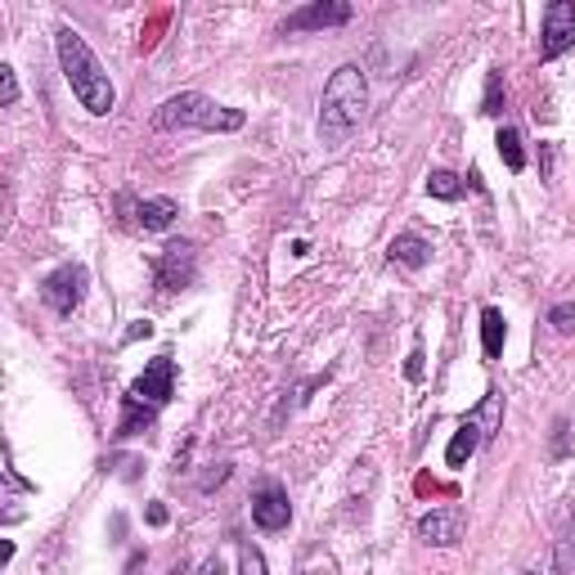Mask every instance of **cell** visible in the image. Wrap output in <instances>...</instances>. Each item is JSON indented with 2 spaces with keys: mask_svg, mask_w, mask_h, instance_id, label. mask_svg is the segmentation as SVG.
<instances>
[{
  "mask_svg": "<svg viewBox=\"0 0 575 575\" xmlns=\"http://www.w3.org/2000/svg\"><path fill=\"white\" fill-rule=\"evenodd\" d=\"M405 378H409V383H418V378H422V346H414V351H409V359H405Z\"/></svg>",
  "mask_w": 575,
  "mask_h": 575,
  "instance_id": "obj_21",
  "label": "cell"
},
{
  "mask_svg": "<svg viewBox=\"0 0 575 575\" xmlns=\"http://www.w3.org/2000/svg\"><path fill=\"white\" fill-rule=\"evenodd\" d=\"M369 113V82L359 63H342L333 77L324 82V100H320V139L328 149H342V144L359 130Z\"/></svg>",
  "mask_w": 575,
  "mask_h": 575,
  "instance_id": "obj_2",
  "label": "cell"
},
{
  "mask_svg": "<svg viewBox=\"0 0 575 575\" xmlns=\"http://www.w3.org/2000/svg\"><path fill=\"white\" fill-rule=\"evenodd\" d=\"M553 459H566V418L553 422Z\"/></svg>",
  "mask_w": 575,
  "mask_h": 575,
  "instance_id": "obj_22",
  "label": "cell"
},
{
  "mask_svg": "<svg viewBox=\"0 0 575 575\" xmlns=\"http://www.w3.org/2000/svg\"><path fill=\"white\" fill-rule=\"evenodd\" d=\"M149 522H154V526H163V522H167V509H163V503H154V509H149Z\"/></svg>",
  "mask_w": 575,
  "mask_h": 575,
  "instance_id": "obj_23",
  "label": "cell"
},
{
  "mask_svg": "<svg viewBox=\"0 0 575 575\" xmlns=\"http://www.w3.org/2000/svg\"><path fill=\"white\" fill-rule=\"evenodd\" d=\"M503 100H509V95H503V77H499V72H490V77H485L481 113H485V117H499V113H503Z\"/></svg>",
  "mask_w": 575,
  "mask_h": 575,
  "instance_id": "obj_18",
  "label": "cell"
},
{
  "mask_svg": "<svg viewBox=\"0 0 575 575\" xmlns=\"http://www.w3.org/2000/svg\"><path fill=\"white\" fill-rule=\"evenodd\" d=\"M0 104H6V108L19 104V72L10 63H0Z\"/></svg>",
  "mask_w": 575,
  "mask_h": 575,
  "instance_id": "obj_19",
  "label": "cell"
},
{
  "mask_svg": "<svg viewBox=\"0 0 575 575\" xmlns=\"http://www.w3.org/2000/svg\"><path fill=\"white\" fill-rule=\"evenodd\" d=\"M355 19V10L346 6V0H311V6H302L297 14L283 19V36L288 32H328V28H346Z\"/></svg>",
  "mask_w": 575,
  "mask_h": 575,
  "instance_id": "obj_7",
  "label": "cell"
},
{
  "mask_svg": "<svg viewBox=\"0 0 575 575\" xmlns=\"http://www.w3.org/2000/svg\"><path fill=\"white\" fill-rule=\"evenodd\" d=\"M243 113L239 108H226V104H216L198 91H180L171 100L158 104L154 113V126L158 130H211V135H230V130H243Z\"/></svg>",
  "mask_w": 575,
  "mask_h": 575,
  "instance_id": "obj_4",
  "label": "cell"
},
{
  "mask_svg": "<svg viewBox=\"0 0 575 575\" xmlns=\"http://www.w3.org/2000/svg\"><path fill=\"white\" fill-rule=\"evenodd\" d=\"M252 522L265 535L288 531V522H293V503H288V490L279 481H261L257 485V494H252Z\"/></svg>",
  "mask_w": 575,
  "mask_h": 575,
  "instance_id": "obj_9",
  "label": "cell"
},
{
  "mask_svg": "<svg viewBox=\"0 0 575 575\" xmlns=\"http://www.w3.org/2000/svg\"><path fill=\"white\" fill-rule=\"evenodd\" d=\"M503 337H509L503 311H499V306H485V311H481V355H485V359H499V355H503Z\"/></svg>",
  "mask_w": 575,
  "mask_h": 575,
  "instance_id": "obj_14",
  "label": "cell"
},
{
  "mask_svg": "<svg viewBox=\"0 0 575 575\" xmlns=\"http://www.w3.org/2000/svg\"><path fill=\"white\" fill-rule=\"evenodd\" d=\"M239 575H270L265 571V557L252 540H239Z\"/></svg>",
  "mask_w": 575,
  "mask_h": 575,
  "instance_id": "obj_17",
  "label": "cell"
},
{
  "mask_svg": "<svg viewBox=\"0 0 575 575\" xmlns=\"http://www.w3.org/2000/svg\"><path fill=\"white\" fill-rule=\"evenodd\" d=\"M494 144H499V158H503V167H509L513 176H518V171H526V149H522V135H518L513 126H499Z\"/></svg>",
  "mask_w": 575,
  "mask_h": 575,
  "instance_id": "obj_15",
  "label": "cell"
},
{
  "mask_svg": "<svg viewBox=\"0 0 575 575\" xmlns=\"http://www.w3.org/2000/svg\"><path fill=\"white\" fill-rule=\"evenodd\" d=\"M485 441V431L472 422V418H463L459 422V431H454V437H450V446H446V463L450 468H463L472 454H477V446Z\"/></svg>",
  "mask_w": 575,
  "mask_h": 575,
  "instance_id": "obj_13",
  "label": "cell"
},
{
  "mask_svg": "<svg viewBox=\"0 0 575 575\" xmlns=\"http://www.w3.org/2000/svg\"><path fill=\"white\" fill-rule=\"evenodd\" d=\"M86 283H91V274H86V265L82 261H63L59 270H50L45 279H41V302L54 311V315H72L82 302H86Z\"/></svg>",
  "mask_w": 575,
  "mask_h": 575,
  "instance_id": "obj_5",
  "label": "cell"
},
{
  "mask_svg": "<svg viewBox=\"0 0 575 575\" xmlns=\"http://www.w3.org/2000/svg\"><path fill=\"white\" fill-rule=\"evenodd\" d=\"M198 274V248L194 243H167L158 265H154V279L163 293H180V288H189Z\"/></svg>",
  "mask_w": 575,
  "mask_h": 575,
  "instance_id": "obj_8",
  "label": "cell"
},
{
  "mask_svg": "<svg viewBox=\"0 0 575 575\" xmlns=\"http://www.w3.org/2000/svg\"><path fill=\"white\" fill-rule=\"evenodd\" d=\"M54 50H59V67H63V82L72 86L77 104L95 117H108L117 104V91L108 82V72L100 63V54L86 45V36L77 28H59L54 32Z\"/></svg>",
  "mask_w": 575,
  "mask_h": 575,
  "instance_id": "obj_1",
  "label": "cell"
},
{
  "mask_svg": "<svg viewBox=\"0 0 575 575\" xmlns=\"http://www.w3.org/2000/svg\"><path fill=\"white\" fill-rule=\"evenodd\" d=\"M176 396V359L163 351L154 355L149 365H144V374L126 387L122 396V422H117V437H139V431H149L158 422V414L171 405Z\"/></svg>",
  "mask_w": 575,
  "mask_h": 575,
  "instance_id": "obj_3",
  "label": "cell"
},
{
  "mask_svg": "<svg viewBox=\"0 0 575 575\" xmlns=\"http://www.w3.org/2000/svg\"><path fill=\"white\" fill-rule=\"evenodd\" d=\"M548 324H553L557 333H575V302H557V306L548 311Z\"/></svg>",
  "mask_w": 575,
  "mask_h": 575,
  "instance_id": "obj_20",
  "label": "cell"
},
{
  "mask_svg": "<svg viewBox=\"0 0 575 575\" xmlns=\"http://www.w3.org/2000/svg\"><path fill=\"white\" fill-rule=\"evenodd\" d=\"M522 575H531V571H522Z\"/></svg>",
  "mask_w": 575,
  "mask_h": 575,
  "instance_id": "obj_25",
  "label": "cell"
},
{
  "mask_svg": "<svg viewBox=\"0 0 575 575\" xmlns=\"http://www.w3.org/2000/svg\"><path fill=\"white\" fill-rule=\"evenodd\" d=\"M427 194L441 198V202H454V198H463V180L454 171H431L427 176Z\"/></svg>",
  "mask_w": 575,
  "mask_h": 575,
  "instance_id": "obj_16",
  "label": "cell"
},
{
  "mask_svg": "<svg viewBox=\"0 0 575 575\" xmlns=\"http://www.w3.org/2000/svg\"><path fill=\"white\" fill-rule=\"evenodd\" d=\"M126 211H130V221L139 226V230H149V234H163V230H171L176 226V216H180V207L171 202V198H139V202H122Z\"/></svg>",
  "mask_w": 575,
  "mask_h": 575,
  "instance_id": "obj_11",
  "label": "cell"
},
{
  "mask_svg": "<svg viewBox=\"0 0 575 575\" xmlns=\"http://www.w3.org/2000/svg\"><path fill=\"white\" fill-rule=\"evenodd\" d=\"M202 575H221V557H207V562H202Z\"/></svg>",
  "mask_w": 575,
  "mask_h": 575,
  "instance_id": "obj_24",
  "label": "cell"
},
{
  "mask_svg": "<svg viewBox=\"0 0 575 575\" xmlns=\"http://www.w3.org/2000/svg\"><path fill=\"white\" fill-rule=\"evenodd\" d=\"M387 261L391 265H405V270H422L431 261V243L418 239V234H396L391 248H387Z\"/></svg>",
  "mask_w": 575,
  "mask_h": 575,
  "instance_id": "obj_12",
  "label": "cell"
},
{
  "mask_svg": "<svg viewBox=\"0 0 575 575\" xmlns=\"http://www.w3.org/2000/svg\"><path fill=\"white\" fill-rule=\"evenodd\" d=\"M571 50H575V0H553L544 10V28H540V59L553 63Z\"/></svg>",
  "mask_w": 575,
  "mask_h": 575,
  "instance_id": "obj_6",
  "label": "cell"
},
{
  "mask_svg": "<svg viewBox=\"0 0 575 575\" xmlns=\"http://www.w3.org/2000/svg\"><path fill=\"white\" fill-rule=\"evenodd\" d=\"M468 531V513L459 503H446V509H431L422 522H418V540L422 544H437V548H454Z\"/></svg>",
  "mask_w": 575,
  "mask_h": 575,
  "instance_id": "obj_10",
  "label": "cell"
}]
</instances>
